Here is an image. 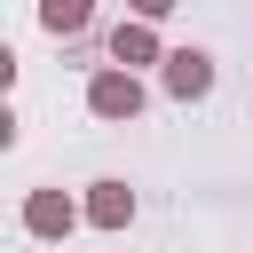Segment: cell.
<instances>
[{
    "label": "cell",
    "mask_w": 253,
    "mask_h": 253,
    "mask_svg": "<svg viewBox=\"0 0 253 253\" xmlns=\"http://www.w3.org/2000/svg\"><path fill=\"white\" fill-rule=\"evenodd\" d=\"M158 87H166L174 103H198V95L213 87V55H206V47H166V63H158Z\"/></svg>",
    "instance_id": "2"
},
{
    "label": "cell",
    "mask_w": 253,
    "mask_h": 253,
    "mask_svg": "<svg viewBox=\"0 0 253 253\" xmlns=\"http://www.w3.org/2000/svg\"><path fill=\"white\" fill-rule=\"evenodd\" d=\"M79 221H87V206L63 198V190H32V198H24V229H32V237H71Z\"/></svg>",
    "instance_id": "3"
},
{
    "label": "cell",
    "mask_w": 253,
    "mask_h": 253,
    "mask_svg": "<svg viewBox=\"0 0 253 253\" xmlns=\"http://www.w3.org/2000/svg\"><path fill=\"white\" fill-rule=\"evenodd\" d=\"M126 8H134L142 24H158V16H174V0H126Z\"/></svg>",
    "instance_id": "7"
},
{
    "label": "cell",
    "mask_w": 253,
    "mask_h": 253,
    "mask_svg": "<svg viewBox=\"0 0 253 253\" xmlns=\"http://www.w3.org/2000/svg\"><path fill=\"white\" fill-rule=\"evenodd\" d=\"M87 111H95V119H111V126H119V119H142V79H134V71H119V63H103V71L87 79Z\"/></svg>",
    "instance_id": "1"
},
{
    "label": "cell",
    "mask_w": 253,
    "mask_h": 253,
    "mask_svg": "<svg viewBox=\"0 0 253 253\" xmlns=\"http://www.w3.org/2000/svg\"><path fill=\"white\" fill-rule=\"evenodd\" d=\"M79 206H87L95 229H126V221H134V190H126V182H87Z\"/></svg>",
    "instance_id": "5"
},
{
    "label": "cell",
    "mask_w": 253,
    "mask_h": 253,
    "mask_svg": "<svg viewBox=\"0 0 253 253\" xmlns=\"http://www.w3.org/2000/svg\"><path fill=\"white\" fill-rule=\"evenodd\" d=\"M111 63H119V71H134V63H166V47H158V24L126 16V24L111 32Z\"/></svg>",
    "instance_id": "4"
},
{
    "label": "cell",
    "mask_w": 253,
    "mask_h": 253,
    "mask_svg": "<svg viewBox=\"0 0 253 253\" xmlns=\"http://www.w3.org/2000/svg\"><path fill=\"white\" fill-rule=\"evenodd\" d=\"M87 16H95V0H40V24H47L55 40H79Z\"/></svg>",
    "instance_id": "6"
}]
</instances>
